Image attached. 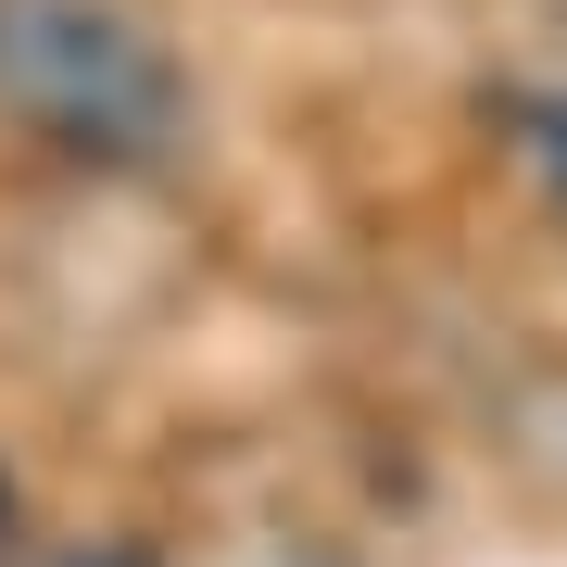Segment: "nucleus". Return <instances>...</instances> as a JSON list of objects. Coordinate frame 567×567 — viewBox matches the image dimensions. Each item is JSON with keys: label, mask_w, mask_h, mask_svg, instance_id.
<instances>
[{"label": "nucleus", "mask_w": 567, "mask_h": 567, "mask_svg": "<svg viewBox=\"0 0 567 567\" xmlns=\"http://www.w3.org/2000/svg\"><path fill=\"white\" fill-rule=\"evenodd\" d=\"M13 567H152V555L126 543V529H63V543H25Z\"/></svg>", "instance_id": "obj_2"}, {"label": "nucleus", "mask_w": 567, "mask_h": 567, "mask_svg": "<svg viewBox=\"0 0 567 567\" xmlns=\"http://www.w3.org/2000/svg\"><path fill=\"white\" fill-rule=\"evenodd\" d=\"M0 126L89 177H140L189 140V63L140 0H0Z\"/></svg>", "instance_id": "obj_1"}]
</instances>
